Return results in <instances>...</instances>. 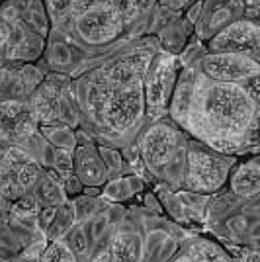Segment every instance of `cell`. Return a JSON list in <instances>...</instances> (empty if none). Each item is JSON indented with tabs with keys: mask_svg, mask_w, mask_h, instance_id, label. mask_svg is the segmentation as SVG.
I'll list each match as a JSON object with an SVG mask.
<instances>
[{
	"mask_svg": "<svg viewBox=\"0 0 260 262\" xmlns=\"http://www.w3.org/2000/svg\"><path fill=\"white\" fill-rule=\"evenodd\" d=\"M190 262H229L225 252L209 241H194L190 247Z\"/></svg>",
	"mask_w": 260,
	"mask_h": 262,
	"instance_id": "2e32d148",
	"label": "cell"
},
{
	"mask_svg": "<svg viewBox=\"0 0 260 262\" xmlns=\"http://www.w3.org/2000/svg\"><path fill=\"white\" fill-rule=\"evenodd\" d=\"M178 141L180 137H178V131L174 129V125L166 121H157L143 137V161L151 168H161L164 164H168L178 149Z\"/></svg>",
	"mask_w": 260,
	"mask_h": 262,
	"instance_id": "9c48e42d",
	"label": "cell"
},
{
	"mask_svg": "<svg viewBox=\"0 0 260 262\" xmlns=\"http://www.w3.org/2000/svg\"><path fill=\"white\" fill-rule=\"evenodd\" d=\"M75 170L76 178L82 182V186H100L108 178V168L102 161V157L94 147L84 145L75 155Z\"/></svg>",
	"mask_w": 260,
	"mask_h": 262,
	"instance_id": "7c38bea8",
	"label": "cell"
},
{
	"mask_svg": "<svg viewBox=\"0 0 260 262\" xmlns=\"http://www.w3.org/2000/svg\"><path fill=\"white\" fill-rule=\"evenodd\" d=\"M143 254V243L137 233L121 231L112 241L110 256L114 262H139Z\"/></svg>",
	"mask_w": 260,
	"mask_h": 262,
	"instance_id": "9a60e30c",
	"label": "cell"
},
{
	"mask_svg": "<svg viewBox=\"0 0 260 262\" xmlns=\"http://www.w3.org/2000/svg\"><path fill=\"white\" fill-rule=\"evenodd\" d=\"M202 6H204V0H196L194 4L188 6V8H190V10H188V20H190V24H196L200 12H202Z\"/></svg>",
	"mask_w": 260,
	"mask_h": 262,
	"instance_id": "4316f807",
	"label": "cell"
},
{
	"mask_svg": "<svg viewBox=\"0 0 260 262\" xmlns=\"http://www.w3.org/2000/svg\"><path fill=\"white\" fill-rule=\"evenodd\" d=\"M243 262H258V254H256V252H250L249 256H245Z\"/></svg>",
	"mask_w": 260,
	"mask_h": 262,
	"instance_id": "1f68e13d",
	"label": "cell"
},
{
	"mask_svg": "<svg viewBox=\"0 0 260 262\" xmlns=\"http://www.w3.org/2000/svg\"><path fill=\"white\" fill-rule=\"evenodd\" d=\"M39 262H76L75 252L71 251L61 241H53L45 252L39 256Z\"/></svg>",
	"mask_w": 260,
	"mask_h": 262,
	"instance_id": "ac0fdd59",
	"label": "cell"
},
{
	"mask_svg": "<svg viewBox=\"0 0 260 262\" xmlns=\"http://www.w3.org/2000/svg\"><path fill=\"white\" fill-rule=\"evenodd\" d=\"M231 190L241 198H254L260 190V163L258 157L241 163L231 174Z\"/></svg>",
	"mask_w": 260,
	"mask_h": 262,
	"instance_id": "5bb4252c",
	"label": "cell"
},
{
	"mask_svg": "<svg viewBox=\"0 0 260 262\" xmlns=\"http://www.w3.org/2000/svg\"><path fill=\"white\" fill-rule=\"evenodd\" d=\"M180 262H188V260H180Z\"/></svg>",
	"mask_w": 260,
	"mask_h": 262,
	"instance_id": "d6a6232c",
	"label": "cell"
},
{
	"mask_svg": "<svg viewBox=\"0 0 260 262\" xmlns=\"http://www.w3.org/2000/svg\"><path fill=\"white\" fill-rule=\"evenodd\" d=\"M104 227H106V219L104 217H100L96 221V229H94V235H100V233H102V229H104Z\"/></svg>",
	"mask_w": 260,
	"mask_h": 262,
	"instance_id": "f546056e",
	"label": "cell"
},
{
	"mask_svg": "<svg viewBox=\"0 0 260 262\" xmlns=\"http://www.w3.org/2000/svg\"><path fill=\"white\" fill-rule=\"evenodd\" d=\"M73 0H49V8L55 12V14H61L65 12L67 8H71Z\"/></svg>",
	"mask_w": 260,
	"mask_h": 262,
	"instance_id": "83f0119b",
	"label": "cell"
},
{
	"mask_svg": "<svg viewBox=\"0 0 260 262\" xmlns=\"http://www.w3.org/2000/svg\"><path fill=\"white\" fill-rule=\"evenodd\" d=\"M161 2L170 10H186L190 4H194L196 0H161Z\"/></svg>",
	"mask_w": 260,
	"mask_h": 262,
	"instance_id": "484cf974",
	"label": "cell"
},
{
	"mask_svg": "<svg viewBox=\"0 0 260 262\" xmlns=\"http://www.w3.org/2000/svg\"><path fill=\"white\" fill-rule=\"evenodd\" d=\"M37 118L32 106L22 100L0 102V135L12 141H24L37 129Z\"/></svg>",
	"mask_w": 260,
	"mask_h": 262,
	"instance_id": "30bf717a",
	"label": "cell"
},
{
	"mask_svg": "<svg viewBox=\"0 0 260 262\" xmlns=\"http://www.w3.org/2000/svg\"><path fill=\"white\" fill-rule=\"evenodd\" d=\"M10 30H12V24H8L4 18L0 20V49H4L8 41H10Z\"/></svg>",
	"mask_w": 260,
	"mask_h": 262,
	"instance_id": "d4e9b609",
	"label": "cell"
},
{
	"mask_svg": "<svg viewBox=\"0 0 260 262\" xmlns=\"http://www.w3.org/2000/svg\"><path fill=\"white\" fill-rule=\"evenodd\" d=\"M245 18V0H204L202 12L196 20L200 39H209L225 26Z\"/></svg>",
	"mask_w": 260,
	"mask_h": 262,
	"instance_id": "ba28073f",
	"label": "cell"
},
{
	"mask_svg": "<svg viewBox=\"0 0 260 262\" xmlns=\"http://www.w3.org/2000/svg\"><path fill=\"white\" fill-rule=\"evenodd\" d=\"M86 110L110 131L127 133L145 114L143 84H118L100 73L86 90Z\"/></svg>",
	"mask_w": 260,
	"mask_h": 262,
	"instance_id": "7a4b0ae2",
	"label": "cell"
},
{
	"mask_svg": "<svg viewBox=\"0 0 260 262\" xmlns=\"http://www.w3.org/2000/svg\"><path fill=\"white\" fill-rule=\"evenodd\" d=\"M209 53H237L258 61L260 28L254 20L241 18L207 39Z\"/></svg>",
	"mask_w": 260,
	"mask_h": 262,
	"instance_id": "8992f818",
	"label": "cell"
},
{
	"mask_svg": "<svg viewBox=\"0 0 260 262\" xmlns=\"http://www.w3.org/2000/svg\"><path fill=\"white\" fill-rule=\"evenodd\" d=\"M73 221H75V208H71V206H61V208L57 209L51 225L47 227V229H49V237L53 241H59V237H61L65 231H69V227L73 225Z\"/></svg>",
	"mask_w": 260,
	"mask_h": 262,
	"instance_id": "e0dca14e",
	"label": "cell"
},
{
	"mask_svg": "<svg viewBox=\"0 0 260 262\" xmlns=\"http://www.w3.org/2000/svg\"><path fill=\"white\" fill-rule=\"evenodd\" d=\"M202 75L221 82H249L258 77L260 65L256 59L237 53H207L200 59Z\"/></svg>",
	"mask_w": 260,
	"mask_h": 262,
	"instance_id": "52a82bcc",
	"label": "cell"
},
{
	"mask_svg": "<svg viewBox=\"0 0 260 262\" xmlns=\"http://www.w3.org/2000/svg\"><path fill=\"white\" fill-rule=\"evenodd\" d=\"M76 33L90 45L110 43L123 30V18L112 2L96 4L75 14Z\"/></svg>",
	"mask_w": 260,
	"mask_h": 262,
	"instance_id": "5b68a950",
	"label": "cell"
},
{
	"mask_svg": "<svg viewBox=\"0 0 260 262\" xmlns=\"http://www.w3.org/2000/svg\"><path fill=\"white\" fill-rule=\"evenodd\" d=\"M39 200H44L45 204H59L63 196H61V184L55 182L53 178H45L41 188H39Z\"/></svg>",
	"mask_w": 260,
	"mask_h": 262,
	"instance_id": "d6986e66",
	"label": "cell"
},
{
	"mask_svg": "<svg viewBox=\"0 0 260 262\" xmlns=\"http://www.w3.org/2000/svg\"><path fill=\"white\" fill-rule=\"evenodd\" d=\"M73 249H75L76 252H86L88 243L84 241V233H82V229L75 231V235H73Z\"/></svg>",
	"mask_w": 260,
	"mask_h": 262,
	"instance_id": "cb8c5ba5",
	"label": "cell"
},
{
	"mask_svg": "<svg viewBox=\"0 0 260 262\" xmlns=\"http://www.w3.org/2000/svg\"><path fill=\"white\" fill-rule=\"evenodd\" d=\"M55 213H57V208H45L44 209V213H41V217H39V221L44 223V227H49L51 225V221H53V217H55Z\"/></svg>",
	"mask_w": 260,
	"mask_h": 262,
	"instance_id": "f1b7e54d",
	"label": "cell"
},
{
	"mask_svg": "<svg viewBox=\"0 0 260 262\" xmlns=\"http://www.w3.org/2000/svg\"><path fill=\"white\" fill-rule=\"evenodd\" d=\"M92 262H114L112 260V256H110V252H102L100 256H96Z\"/></svg>",
	"mask_w": 260,
	"mask_h": 262,
	"instance_id": "4dcf8cb0",
	"label": "cell"
},
{
	"mask_svg": "<svg viewBox=\"0 0 260 262\" xmlns=\"http://www.w3.org/2000/svg\"><path fill=\"white\" fill-rule=\"evenodd\" d=\"M151 63V55L131 53L108 65L102 73L118 84H143L147 67Z\"/></svg>",
	"mask_w": 260,
	"mask_h": 262,
	"instance_id": "8fae6325",
	"label": "cell"
},
{
	"mask_svg": "<svg viewBox=\"0 0 260 262\" xmlns=\"http://www.w3.org/2000/svg\"><path fill=\"white\" fill-rule=\"evenodd\" d=\"M59 102H61V84H57L55 78L44 82L35 90L32 102V110L37 121H41L44 125L55 123L59 118Z\"/></svg>",
	"mask_w": 260,
	"mask_h": 262,
	"instance_id": "4fadbf2b",
	"label": "cell"
},
{
	"mask_svg": "<svg viewBox=\"0 0 260 262\" xmlns=\"http://www.w3.org/2000/svg\"><path fill=\"white\" fill-rule=\"evenodd\" d=\"M63 188L67 190V194H80L82 192V182L76 178V174H71V172H63Z\"/></svg>",
	"mask_w": 260,
	"mask_h": 262,
	"instance_id": "603a6c76",
	"label": "cell"
},
{
	"mask_svg": "<svg viewBox=\"0 0 260 262\" xmlns=\"http://www.w3.org/2000/svg\"><path fill=\"white\" fill-rule=\"evenodd\" d=\"M180 75V59L168 51H161L153 57L143 78L145 108L153 118H159L168 108L174 94V86Z\"/></svg>",
	"mask_w": 260,
	"mask_h": 262,
	"instance_id": "277c9868",
	"label": "cell"
},
{
	"mask_svg": "<svg viewBox=\"0 0 260 262\" xmlns=\"http://www.w3.org/2000/svg\"><path fill=\"white\" fill-rule=\"evenodd\" d=\"M49 61H51V65H57V67L69 65L71 63V51H69V47L65 43H61V41H55L49 47Z\"/></svg>",
	"mask_w": 260,
	"mask_h": 262,
	"instance_id": "ffe728a7",
	"label": "cell"
},
{
	"mask_svg": "<svg viewBox=\"0 0 260 262\" xmlns=\"http://www.w3.org/2000/svg\"><path fill=\"white\" fill-rule=\"evenodd\" d=\"M73 164H75V155H73V149H55V166L57 170L63 174V172H71L73 170Z\"/></svg>",
	"mask_w": 260,
	"mask_h": 262,
	"instance_id": "7402d4cb",
	"label": "cell"
},
{
	"mask_svg": "<svg viewBox=\"0 0 260 262\" xmlns=\"http://www.w3.org/2000/svg\"><path fill=\"white\" fill-rule=\"evenodd\" d=\"M243 82H221L182 69L172 94V116L198 141L217 153H235L256 135L258 94Z\"/></svg>",
	"mask_w": 260,
	"mask_h": 262,
	"instance_id": "6da1fadb",
	"label": "cell"
},
{
	"mask_svg": "<svg viewBox=\"0 0 260 262\" xmlns=\"http://www.w3.org/2000/svg\"><path fill=\"white\" fill-rule=\"evenodd\" d=\"M233 157L207 149L206 145H190L188 149V174L184 186L196 194H211L217 192L227 182Z\"/></svg>",
	"mask_w": 260,
	"mask_h": 262,
	"instance_id": "3957f363",
	"label": "cell"
},
{
	"mask_svg": "<svg viewBox=\"0 0 260 262\" xmlns=\"http://www.w3.org/2000/svg\"><path fill=\"white\" fill-rule=\"evenodd\" d=\"M37 200L35 198H20L14 202L12 206V211L18 215V217H32L37 213Z\"/></svg>",
	"mask_w": 260,
	"mask_h": 262,
	"instance_id": "44dd1931",
	"label": "cell"
}]
</instances>
